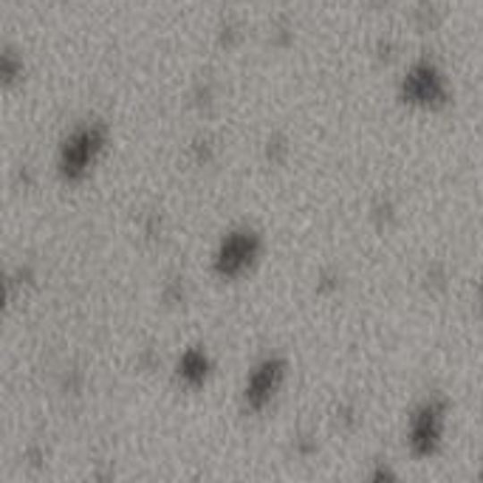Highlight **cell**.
Here are the masks:
<instances>
[{
	"mask_svg": "<svg viewBox=\"0 0 483 483\" xmlns=\"http://www.w3.org/2000/svg\"><path fill=\"white\" fill-rule=\"evenodd\" d=\"M277 382H280V370L272 362L258 368L255 376H252V382H249V390H246V396H249V402H252V407H263L268 399H272L275 390H277Z\"/></svg>",
	"mask_w": 483,
	"mask_h": 483,
	"instance_id": "cell-3",
	"label": "cell"
},
{
	"mask_svg": "<svg viewBox=\"0 0 483 483\" xmlns=\"http://www.w3.org/2000/svg\"><path fill=\"white\" fill-rule=\"evenodd\" d=\"M94 150H97V136L94 133H77L74 139L68 141V148H65V173L68 175H77L82 173L88 165H91V158H94Z\"/></svg>",
	"mask_w": 483,
	"mask_h": 483,
	"instance_id": "cell-1",
	"label": "cell"
},
{
	"mask_svg": "<svg viewBox=\"0 0 483 483\" xmlns=\"http://www.w3.org/2000/svg\"><path fill=\"white\" fill-rule=\"evenodd\" d=\"M255 255V246H252V238H229L224 252H221V272L224 275H238L243 272V268L249 266V260H252Z\"/></svg>",
	"mask_w": 483,
	"mask_h": 483,
	"instance_id": "cell-2",
	"label": "cell"
}]
</instances>
